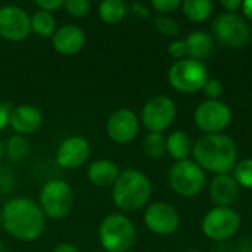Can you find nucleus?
<instances>
[{"mask_svg": "<svg viewBox=\"0 0 252 252\" xmlns=\"http://www.w3.org/2000/svg\"><path fill=\"white\" fill-rule=\"evenodd\" d=\"M221 6L226 9V12L235 13L236 10H239L242 7V0H223Z\"/></svg>", "mask_w": 252, "mask_h": 252, "instance_id": "e433bc0d", "label": "nucleus"}, {"mask_svg": "<svg viewBox=\"0 0 252 252\" xmlns=\"http://www.w3.org/2000/svg\"><path fill=\"white\" fill-rule=\"evenodd\" d=\"M139 117L127 108L117 109L106 121V133L109 139L118 145H127L133 142L139 133Z\"/></svg>", "mask_w": 252, "mask_h": 252, "instance_id": "4468645a", "label": "nucleus"}, {"mask_svg": "<svg viewBox=\"0 0 252 252\" xmlns=\"http://www.w3.org/2000/svg\"><path fill=\"white\" fill-rule=\"evenodd\" d=\"M13 174L9 173L6 168L0 170V192L3 193H9L10 190H13Z\"/></svg>", "mask_w": 252, "mask_h": 252, "instance_id": "72a5a7b5", "label": "nucleus"}, {"mask_svg": "<svg viewBox=\"0 0 252 252\" xmlns=\"http://www.w3.org/2000/svg\"><path fill=\"white\" fill-rule=\"evenodd\" d=\"M31 32V16L19 6L0 7V37L7 41H22Z\"/></svg>", "mask_w": 252, "mask_h": 252, "instance_id": "ddd939ff", "label": "nucleus"}, {"mask_svg": "<svg viewBox=\"0 0 252 252\" xmlns=\"http://www.w3.org/2000/svg\"><path fill=\"white\" fill-rule=\"evenodd\" d=\"M165 146H167V154L173 159H176V162L188 159L189 155H192V151H193L192 139L189 137L188 133H185L182 130L173 131L165 139Z\"/></svg>", "mask_w": 252, "mask_h": 252, "instance_id": "412c9836", "label": "nucleus"}, {"mask_svg": "<svg viewBox=\"0 0 252 252\" xmlns=\"http://www.w3.org/2000/svg\"><path fill=\"white\" fill-rule=\"evenodd\" d=\"M152 195L149 177L134 168H127L120 173L112 186V201L115 207L124 213H133L143 208Z\"/></svg>", "mask_w": 252, "mask_h": 252, "instance_id": "7ed1b4c3", "label": "nucleus"}, {"mask_svg": "<svg viewBox=\"0 0 252 252\" xmlns=\"http://www.w3.org/2000/svg\"><path fill=\"white\" fill-rule=\"evenodd\" d=\"M38 205L46 217L52 220L65 219L74 207V192L71 185L61 179L47 180L40 190Z\"/></svg>", "mask_w": 252, "mask_h": 252, "instance_id": "39448f33", "label": "nucleus"}, {"mask_svg": "<svg viewBox=\"0 0 252 252\" xmlns=\"http://www.w3.org/2000/svg\"><path fill=\"white\" fill-rule=\"evenodd\" d=\"M143 151L149 158L164 157V154H167V146L162 133H148L143 139Z\"/></svg>", "mask_w": 252, "mask_h": 252, "instance_id": "a878e982", "label": "nucleus"}, {"mask_svg": "<svg viewBox=\"0 0 252 252\" xmlns=\"http://www.w3.org/2000/svg\"><path fill=\"white\" fill-rule=\"evenodd\" d=\"M168 83L170 86L185 94H190L204 89L210 75L204 62L185 58L176 61L168 69Z\"/></svg>", "mask_w": 252, "mask_h": 252, "instance_id": "423d86ee", "label": "nucleus"}, {"mask_svg": "<svg viewBox=\"0 0 252 252\" xmlns=\"http://www.w3.org/2000/svg\"><path fill=\"white\" fill-rule=\"evenodd\" d=\"M168 53L176 61L188 58V47H186L185 40H174V41H171L168 44Z\"/></svg>", "mask_w": 252, "mask_h": 252, "instance_id": "2f4dec72", "label": "nucleus"}, {"mask_svg": "<svg viewBox=\"0 0 252 252\" xmlns=\"http://www.w3.org/2000/svg\"><path fill=\"white\" fill-rule=\"evenodd\" d=\"M233 177L241 188L252 190V158H247L236 164Z\"/></svg>", "mask_w": 252, "mask_h": 252, "instance_id": "bb28decb", "label": "nucleus"}, {"mask_svg": "<svg viewBox=\"0 0 252 252\" xmlns=\"http://www.w3.org/2000/svg\"><path fill=\"white\" fill-rule=\"evenodd\" d=\"M193 121L202 133L220 134L232 123V109L223 100L207 99L196 106Z\"/></svg>", "mask_w": 252, "mask_h": 252, "instance_id": "1a4fd4ad", "label": "nucleus"}, {"mask_svg": "<svg viewBox=\"0 0 252 252\" xmlns=\"http://www.w3.org/2000/svg\"><path fill=\"white\" fill-rule=\"evenodd\" d=\"M90 157V145L81 136L66 137L56 151V164L65 170L80 168Z\"/></svg>", "mask_w": 252, "mask_h": 252, "instance_id": "2eb2a0df", "label": "nucleus"}, {"mask_svg": "<svg viewBox=\"0 0 252 252\" xmlns=\"http://www.w3.org/2000/svg\"><path fill=\"white\" fill-rule=\"evenodd\" d=\"M242 12H244V16L247 18V19H250L252 21V0H245V1H242Z\"/></svg>", "mask_w": 252, "mask_h": 252, "instance_id": "58836bf2", "label": "nucleus"}, {"mask_svg": "<svg viewBox=\"0 0 252 252\" xmlns=\"http://www.w3.org/2000/svg\"><path fill=\"white\" fill-rule=\"evenodd\" d=\"M214 35L221 44L232 49H241L250 41L251 30L242 16L224 12L214 21Z\"/></svg>", "mask_w": 252, "mask_h": 252, "instance_id": "9b49d317", "label": "nucleus"}, {"mask_svg": "<svg viewBox=\"0 0 252 252\" xmlns=\"http://www.w3.org/2000/svg\"><path fill=\"white\" fill-rule=\"evenodd\" d=\"M12 105L9 102H4L0 99V131H3L9 126L10 114H12Z\"/></svg>", "mask_w": 252, "mask_h": 252, "instance_id": "f704fd0d", "label": "nucleus"}, {"mask_svg": "<svg viewBox=\"0 0 252 252\" xmlns=\"http://www.w3.org/2000/svg\"><path fill=\"white\" fill-rule=\"evenodd\" d=\"M43 123V115L34 105H18L12 109L9 126L19 136L35 133Z\"/></svg>", "mask_w": 252, "mask_h": 252, "instance_id": "f3484780", "label": "nucleus"}, {"mask_svg": "<svg viewBox=\"0 0 252 252\" xmlns=\"http://www.w3.org/2000/svg\"><path fill=\"white\" fill-rule=\"evenodd\" d=\"M168 183L171 189L183 196L192 198L202 192L207 183L205 171L190 159L176 162L168 171Z\"/></svg>", "mask_w": 252, "mask_h": 252, "instance_id": "0eeeda50", "label": "nucleus"}, {"mask_svg": "<svg viewBox=\"0 0 252 252\" xmlns=\"http://www.w3.org/2000/svg\"><path fill=\"white\" fill-rule=\"evenodd\" d=\"M3 155H4V146H3V143L0 142V159L3 158Z\"/></svg>", "mask_w": 252, "mask_h": 252, "instance_id": "ea45409f", "label": "nucleus"}, {"mask_svg": "<svg viewBox=\"0 0 252 252\" xmlns=\"http://www.w3.org/2000/svg\"><path fill=\"white\" fill-rule=\"evenodd\" d=\"M180 7L189 21L204 22L211 16L214 4L210 0H185Z\"/></svg>", "mask_w": 252, "mask_h": 252, "instance_id": "5701e85b", "label": "nucleus"}, {"mask_svg": "<svg viewBox=\"0 0 252 252\" xmlns=\"http://www.w3.org/2000/svg\"><path fill=\"white\" fill-rule=\"evenodd\" d=\"M154 25H155V28H157L161 34L170 35V37L177 35L179 31H180L177 21L173 19V18H170V16H165V15L157 16V18L154 19Z\"/></svg>", "mask_w": 252, "mask_h": 252, "instance_id": "c85d7f7f", "label": "nucleus"}, {"mask_svg": "<svg viewBox=\"0 0 252 252\" xmlns=\"http://www.w3.org/2000/svg\"><path fill=\"white\" fill-rule=\"evenodd\" d=\"M202 92L205 93V96L210 99V100H220L223 92H224V87L221 84L220 80L217 78H208V81L205 83Z\"/></svg>", "mask_w": 252, "mask_h": 252, "instance_id": "c756f323", "label": "nucleus"}, {"mask_svg": "<svg viewBox=\"0 0 252 252\" xmlns=\"http://www.w3.org/2000/svg\"><path fill=\"white\" fill-rule=\"evenodd\" d=\"M86 43L84 31L74 24L61 25L52 37V44L55 50L63 56L77 55Z\"/></svg>", "mask_w": 252, "mask_h": 252, "instance_id": "dca6fc26", "label": "nucleus"}, {"mask_svg": "<svg viewBox=\"0 0 252 252\" xmlns=\"http://www.w3.org/2000/svg\"><path fill=\"white\" fill-rule=\"evenodd\" d=\"M131 10L134 12V15H137V16H140V18H143V19H146V18H149L151 16V10H149V7L146 6V4H143V3H140V1H134V3H131Z\"/></svg>", "mask_w": 252, "mask_h": 252, "instance_id": "c9c22d12", "label": "nucleus"}, {"mask_svg": "<svg viewBox=\"0 0 252 252\" xmlns=\"http://www.w3.org/2000/svg\"><path fill=\"white\" fill-rule=\"evenodd\" d=\"M4 154L12 162H21L24 161L30 154V145L24 136L15 134L10 136L4 145Z\"/></svg>", "mask_w": 252, "mask_h": 252, "instance_id": "393cba45", "label": "nucleus"}, {"mask_svg": "<svg viewBox=\"0 0 252 252\" xmlns=\"http://www.w3.org/2000/svg\"><path fill=\"white\" fill-rule=\"evenodd\" d=\"M186 47H188V58L202 62L204 59L210 58L214 50V40L213 37L201 30L189 32V35L185 38Z\"/></svg>", "mask_w": 252, "mask_h": 252, "instance_id": "aec40b11", "label": "nucleus"}, {"mask_svg": "<svg viewBox=\"0 0 252 252\" xmlns=\"http://www.w3.org/2000/svg\"><path fill=\"white\" fill-rule=\"evenodd\" d=\"M186 252H201V251H196V250H190V251H186Z\"/></svg>", "mask_w": 252, "mask_h": 252, "instance_id": "a19ab883", "label": "nucleus"}, {"mask_svg": "<svg viewBox=\"0 0 252 252\" xmlns=\"http://www.w3.org/2000/svg\"><path fill=\"white\" fill-rule=\"evenodd\" d=\"M177 106L168 96L159 94L149 99L142 108L140 120L149 133H162L176 120Z\"/></svg>", "mask_w": 252, "mask_h": 252, "instance_id": "9d476101", "label": "nucleus"}, {"mask_svg": "<svg viewBox=\"0 0 252 252\" xmlns=\"http://www.w3.org/2000/svg\"><path fill=\"white\" fill-rule=\"evenodd\" d=\"M118 165L111 159H97L92 162L87 168V179L93 186L97 188H108L114 186L120 176Z\"/></svg>", "mask_w": 252, "mask_h": 252, "instance_id": "6ab92c4d", "label": "nucleus"}, {"mask_svg": "<svg viewBox=\"0 0 252 252\" xmlns=\"http://www.w3.org/2000/svg\"><path fill=\"white\" fill-rule=\"evenodd\" d=\"M241 216L230 207H214L202 220V232L211 241H227L241 227Z\"/></svg>", "mask_w": 252, "mask_h": 252, "instance_id": "6e6552de", "label": "nucleus"}, {"mask_svg": "<svg viewBox=\"0 0 252 252\" xmlns=\"http://www.w3.org/2000/svg\"><path fill=\"white\" fill-rule=\"evenodd\" d=\"M143 223L149 232L158 236H170L179 229L180 216L173 205L167 202H154L146 208Z\"/></svg>", "mask_w": 252, "mask_h": 252, "instance_id": "f8f14e48", "label": "nucleus"}, {"mask_svg": "<svg viewBox=\"0 0 252 252\" xmlns=\"http://www.w3.org/2000/svg\"><path fill=\"white\" fill-rule=\"evenodd\" d=\"M56 30H58V27H56V19H55L53 13L46 12V10H38V9H37V12L32 13L31 31L35 32L38 37H41V38L53 37Z\"/></svg>", "mask_w": 252, "mask_h": 252, "instance_id": "b1692460", "label": "nucleus"}, {"mask_svg": "<svg viewBox=\"0 0 252 252\" xmlns=\"http://www.w3.org/2000/svg\"><path fill=\"white\" fill-rule=\"evenodd\" d=\"M1 227L16 241L32 242L38 239L46 227V216L38 202L27 196L9 199L0 211Z\"/></svg>", "mask_w": 252, "mask_h": 252, "instance_id": "f257e3e1", "label": "nucleus"}, {"mask_svg": "<svg viewBox=\"0 0 252 252\" xmlns=\"http://www.w3.org/2000/svg\"><path fill=\"white\" fill-rule=\"evenodd\" d=\"M99 242L106 252H127L136 241V227L124 214H108L99 224Z\"/></svg>", "mask_w": 252, "mask_h": 252, "instance_id": "20e7f679", "label": "nucleus"}, {"mask_svg": "<svg viewBox=\"0 0 252 252\" xmlns=\"http://www.w3.org/2000/svg\"><path fill=\"white\" fill-rule=\"evenodd\" d=\"M192 155L204 170L219 174H230L238 164V148L232 137L220 134H204L193 143Z\"/></svg>", "mask_w": 252, "mask_h": 252, "instance_id": "f03ea898", "label": "nucleus"}, {"mask_svg": "<svg viewBox=\"0 0 252 252\" xmlns=\"http://www.w3.org/2000/svg\"><path fill=\"white\" fill-rule=\"evenodd\" d=\"M63 9L74 18H83L90 13L92 3L89 0H66L63 3Z\"/></svg>", "mask_w": 252, "mask_h": 252, "instance_id": "cd10ccee", "label": "nucleus"}, {"mask_svg": "<svg viewBox=\"0 0 252 252\" xmlns=\"http://www.w3.org/2000/svg\"><path fill=\"white\" fill-rule=\"evenodd\" d=\"M0 226H1V223H0Z\"/></svg>", "mask_w": 252, "mask_h": 252, "instance_id": "37998d69", "label": "nucleus"}, {"mask_svg": "<svg viewBox=\"0 0 252 252\" xmlns=\"http://www.w3.org/2000/svg\"><path fill=\"white\" fill-rule=\"evenodd\" d=\"M52 252H80V251H78V248H77L75 245H72V244H69V242H61V244L55 245V248H53V251Z\"/></svg>", "mask_w": 252, "mask_h": 252, "instance_id": "4c0bfd02", "label": "nucleus"}, {"mask_svg": "<svg viewBox=\"0 0 252 252\" xmlns=\"http://www.w3.org/2000/svg\"><path fill=\"white\" fill-rule=\"evenodd\" d=\"M241 186L230 174H219L210 185V198L216 207H230L239 198Z\"/></svg>", "mask_w": 252, "mask_h": 252, "instance_id": "a211bd4d", "label": "nucleus"}, {"mask_svg": "<svg viewBox=\"0 0 252 252\" xmlns=\"http://www.w3.org/2000/svg\"><path fill=\"white\" fill-rule=\"evenodd\" d=\"M102 252H106V251H102Z\"/></svg>", "mask_w": 252, "mask_h": 252, "instance_id": "79ce46f5", "label": "nucleus"}, {"mask_svg": "<svg viewBox=\"0 0 252 252\" xmlns=\"http://www.w3.org/2000/svg\"><path fill=\"white\" fill-rule=\"evenodd\" d=\"M63 3L62 0H35L34 1V6L38 9V10H46V12H55L61 7H63Z\"/></svg>", "mask_w": 252, "mask_h": 252, "instance_id": "473e14b6", "label": "nucleus"}, {"mask_svg": "<svg viewBox=\"0 0 252 252\" xmlns=\"http://www.w3.org/2000/svg\"><path fill=\"white\" fill-rule=\"evenodd\" d=\"M97 13L105 24L115 25L124 19L127 13V4L123 0H103L99 3Z\"/></svg>", "mask_w": 252, "mask_h": 252, "instance_id": "4be33fe9", "label": "nucleus"}, {"mask_svg": "<svg viewBox=\"0 0 252 252\" xmlns=\"http://www.w3.org/2000/svg\"><path fill=\"white\" fill-rule=\"evenodd\" d=\"M151 6L159 13H170V12H174L177 7H180L182 1L180 0H152Z\"/></svg>", "mask_w": 252, "mask_h": 252, "instance_id": "7c9ffc66", "label": "nucleus"}]
</instances>
